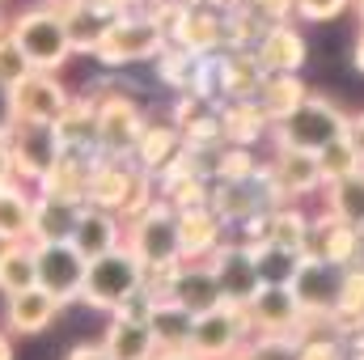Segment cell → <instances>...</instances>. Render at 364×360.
Wrapping results in <instances>:
<instances>
[{
    "instance_id": "6da1fadb",
    "label": "cell",
    "mask_w": 364,
    "mask_h": 360,
    "mask_svg": "<svg viewBox=\"0 0 364 360\" xmlns=\"http://www.w3.org/2000/svg\"><path fill=\"white\" fill-rule=\"evenodd\" d=\"M170 43V34L144 13V9H127V13H114L97 43H93V60L106 64V68H123V64H140V60H157L161 47Z\"/></svg>"
},
{
    "instance_id": "7a4b0ae2",
    "label": "cell",
    "mask_w": 364,
    "mask_h": 360,
    "mask_svg": "<svg viewBox=\"0 0 364 360\" xmlns=\"http://www.w3.org/2000/svg\"><path fill=\"white\" fill-rule=\"evenodd\" d=\"M9 38L21 47V55L30 60L34 73H60V68L77 55V51H73V38H68V26H64L47 4H34V9L13 13Z\"/></svg>"
},
{
    "instance_id": "3957f363",
    "label": "cell",
    "mask_w": 364,
    "mask_h": 360,
    "mask_svg": "<svg viewBox=\"0 0 364 360\" xmlns=\"http://www.w3.org/2000/svg\"><path fill=\"white\" fill-rule=\"evenodd\" d=\"M123 246L140 259V268H178L182 250H178V212L157 195V203H149L140 216L123 221Z\"/></svg>"
},
{
    "instance_id": "277c9868",
    "label": "cell",
    "mask_w": 364,
    "mask_h": 360,
    "mask_svg": "<svg viewBox=\"0 0 364 360\" xmlns=\"http://www.w3.org/2000/svg\"><path fill=\"white\" fill-rule=\"evenodd\" d=\"M339 136H348V115H343L331 97H322V93H309L288 119L272 123L275 149H305V153H318V149H326V144L339 140Z\"/></svg>"
},
{
    "instance_id": "5b68a950",
    "label": "cell",
    "mask_w": 364,
    "mask_h": 360,
    "mask_svg": "<svg viewBox=\"0 0 364 360\" xmlns=\"http://www.w3.org/2000/svg\"><path fill=\"white\" fill-rule=\"evenodd\" d=\"M140 284H144L140 259H136L127 246H114V250L90 259L85 284H81V297H77V301H85L90 309H97V314H110V309L123 305L132 292H140Z\"/></svg>"
},
{
    "instance_id": "8992f818",
    "label": "cell",
    "mask_w": 364,
    "mask_h": 360,
    "mask_svg": "<svg viewBox=\"0 0 364 360\" xmlns=\"http://www.w3.org/2000/svg\"><path fill=\"white\" fill-rule=\"evenodd\" d=\"M250 335H255V331H250L246 305L220 301L216 309L195 314V322H191V352L199 360H229L246 348Z\"/></svg>"
},
{
    "instance_id": "52a82bcc",
    "label": "cell",
    "mask_w": 364,
    "mask_h": 360,
    "mask_svg": "<svg viewBox=\"0 0 364 360\" xmlns=\"http://www.w3.org/2000/svg\"><path fill=\"white\" fill-rule=\"evenodd\" d=\"M93 106H97V153L102 157H132V149L149 123L144 110L123 90L93 93Z\"/></svg>"
},
{
    "instance_id": "ba28073f",
    "label": "cell",
    "mask_w": 364,
    "mask_h": 360,
    "mask_svg": "<svg viewBox=\"0 0 364 360\" xmlns=\"http://www.w3.org/2000/svg\"><path fill=\"white\" fill-rule=\"evenodd\" d=\"M85 268H90V259L73 242H34V275H38V288H47L60 305H68V301L81 297Z\"/></svg>"
},
{
    "instance_id": "9c48e42d",
    "label": "cell",
    "mask_w": 364,
    "mask_h": 360,
    "mask_svg": "<svg viewBox=\"0 0 364 360\" xmlns=\"http://www.w3.org/2000/svg\"><path fill=\"white\" fill-rule=\"evenodd\" d=\"M68 102H73V93L64 90L60 73H26L9 90L13 123H55Z\"/></svg>"
},
{
    "instance_id": "30bf717a",
    "label": "cell",
    "mask_w": 364,
    "mask_h": 360,
    "mask_svg": "<svg viewBox=\"0 0 364 360\" xmlns=\"http://www.w3.org/2000/svg\"><path fill=\"white\" fill-rule=\"evenodd\" d=\"M288 288H292V297H296V305H301L305 318H331V309L339 305L343 268L301 255V259H296V271H292V280H288Z\"/></svg>"
},
{
    "instance_id": "8fae6325",
    "label": "cell",
    "mask_w": 364,
    "mask_h": 360,
    "mask_svg": "<svg viewBox=\"0 0 364 360\" xmlns=\"http://www.w3.org/2000/svg\"><path fill=\"white\" fill-rule=\"evenodd\" d=\"M263 179L275 203H296L314 191H322V174H318V157L305 149H275V157L263 166Z\"/></svg>"
},
{
    "instance_id": "7c38bea8",
    "label": "cell",
    "mask_w": 364,
    "mask_h": 360,
    "mask_svg": "<svg viewBox=\"0 0 364 360\" xmlns=\"http://www.w3.org/2000/svg\"><path fill=\"white\" fill-rule=\"evenodd\" d=\"M208 268L216 275V284H220V297L229 301V305H246L255 292H259V284H263V275H259V263H255V250L246 246V242H220L212 255H208Z\"/></svg>"
},
{
    "instance_id": "4fadbf2b",
    "label": "cell",
    "mask_w": 364,
    "mask_h": 360,
    "mask_svg": "<svg viewBox=\"0 0 364 360\" xmlns=\"http://www.w3.org/2000/svg\"><path fill=\"white\" fill-rule=\"evenodd\" d=\"M246 318L255 335H288L301 344V305L288 284H259V292L246 301Z\"/></svg>"
},
{
    "instance_id": "5bb4252c",
    "label": "cell",
    "mask_w": 364,
    "mask_h": 360,
    "mask_svg": "<svg viewBox=\"0 0 364 360\" xmlns=\"http://www.w3.org/2000/svg\"><path fill=\"white\" fill-rule=\"evenodd\" d=\"M9 153H13V174L21 182H34L47 174V166L60 157V140L51 123H13L9 132Z\"/></svg>"
},
{
    "instance_id": "9a60e30c",
    "label": "cell",
    "mask_w": 364,
    "mask_h": 360,
    "mask_svg": "<svg viewBox=\"0 0 364 360\" xmlns=\"http://www.w3.org/2000/svg\"><path fill=\"white\" fill-rule=\"evenodd\" d=\"M275 199L272 191H267V179H263V170H259V179H242V182H212V195H208V208L229 225V229H237V225H246L250 216H259V212H267Z\"/></svg>"
},
{
    "instance_id": "2e32d148",
    "label": "cell",
    "mask_w": 364,
    "mask_h": 360,
    "mask_svg": "<svg viewBox=\"0 0 364 360\" xmlns=\"http://www.w3.org/2000/svg\"><path fill=\"white\" fill-rule=\"evenodd\" d=\"M301 255L335 263V268H352V263H360V233H356V225L322 212V216L309 221V238H305Z\"/></svg>"
},
{
    "instance_id": "e0dca14e",
    "label": "cell",
    "mask_w": 364,
    "mask_h": 360,
    "mask_svg": "<svg viewBox=\"0 0 364 360\" xmlns=\"http://www.w3.org/2000/svg\"><path fill=\"white\" fill-rule=\"evenodd\" d=\"M140 179L136 162L132 157H93L90 166V186H85V203L93 208H106V212H119L132 195V186Z\"/></svg>"
},
{
    "instance_id": "ac0fdd59",
    "label": "cell",
    "mask_w": 364,
    "mask_h": 360,
    "mask_svg": "<svg viewBox=\"0 0 364 360\" xmlns=\"http://www.w3.org/2000/svg\"><path fill=\"white\" fill-rule=\"evenodd\" d=\"M60 301L47 292V288H38V284H30V288H21V292H13V297H4V331L9 335H43L55 318H60Z\"/></svg>"
},
{
    "instance_id": "d6986e66",
    "label": "cell",
    "mask_w": 364,
    "mask_h": 360,
    "mask_svg": "<svg viewBox=\"0 0 364 360\" xmlns=\"http://www.w3.org/2000/svg\"><path fill=\"white\" fill-rule=\"evenodd\" d=\"M170 43L191 55H216L225 47V13L212 4H186L178 26L170 30Z\"/></svg>"
},
{
    "instance_id": "ffe728a7",
    "label": "cell",
    "mask_w": 364,
    "mask_h": 360,
    "mask_svg": "<svg viewBox=\"0 0 364 360\" xmlns=\"http://www.w3.org/2000/svg\"><path fill=\"white\" fill-rule=\"evenodd\" d=\"M263 77H267V68L259 64L255 47H229L225 55L216 51V102L255 97Z\"/></svg>"
},
{
    "instance_id": "44dd1931",
    "label": "cell",
    "mask_w": 364,
    "mask_h": 360,
    "mask_svg": "<svg viewBox=\"0 0 364 360\" xmlns=\"http://www.w3.org/2000/svg\"><path fill=\"white\" fill-rule=\"evenodd\" d=\"M170 297L178 301L182 309H191V314H208V309H216L225 301L216 275L208 268V259H182L174 268V280H170Z\"/></svg>"
},
{
    "instance_id": "7402d4cb",
    "label": "cell",
    "mask_w": 364,
    "mask_h": 360,
    "mask_svg": "<svg viewBox=\"0 0 364 360\" xmlns=\"http://www.w3.org/2000/svg\"><path fill=\"white\" fill-rule=\"evenodd\" d=\"M255 55L267 73H301L305 68V34L288 21H267V30L255 43Z\"/></svg>"
},
{
    "instance_id": "603a6c76",
    "label": "cell",
    "mask_w": 364,
    "mask_h": 360,
    "mask_svg": "<svg viewBox=\"0 0 364 360\" xmlns=\"http://www.w3.org/2000/svg\"><path fill=\"white\" fill-rule=\"evenodd\" d=\"M97 153H73V149H60V157L47 166V174L34 182L38 195H55V199H73V203H85V186H90V166Z\"/></svg>"
},
{
    "instance_id": "cb8c5ba5",
    "label": "cell",
    "mask_w": 364,
    "mask_h": 360,
    "mask_svg": "<svg viewBox=\"0 0 364 360\" xmlns=\"http://www.w3.org/2000/svg\"><path fill=\"white\" fill-rule=\"evenodd\" d=\"M68 242H73L85 259H97V255L123 246V221H119V212H106V208L85 203L81 216H77V225H73V238H68Z\"/></svg>"
},
{
    "instance_id": "d4e9b609",
    "label": "cell",
    "mask_w": 364,
    "mask_h": 360,
    "mask_svg": "<svg viewBox=\"0 0 364 360\" xmlns=\"http://www.w3.org/2000/svg\"><path fill=\"white\" fill-rule=\"evenodd\" d=\"M225 233H229V225H225L208 203L178 212V250H182V259H208V255L225 242Z\"/></svg>"
},
{
    "instance_id": "484cf974",
    "label": "cell",
    "mask_w": 364,
    "mask_h": 360,
    "mask_svg": "<svg viewBox=\"0 0 364 360\" xmlns=\"http://www.w3.org/2000/svg\"><path fill=\"white\" fill-rule=\"evenodd\" d=\"M182 157V132L174 123H144V132H140V140H136V149H132V162H136V170H144V174H166L174 162Z\"/></svg>"
},
{
    "instance_id": "4316f807",
    "label": "cell",
    "mask_w": 364,
    "mask_h": 360,
    "mask_svg": "<svg viewBox=\"0 0 364 360\" xmlns=\"http://www.w3.org/2000/svg\"><path fill=\"white\" fill-rule=\"evenodd\" d=\"M55 127V140L60 149H73V153H97V106H93V93H73V102L60 110V119L51 123Z\"/></svg>"
},
{
    "instance_id": "83f0119b",
    "label": "cell",
    "mask_w": 364,
    "mask_h": 360,
    "mask_svg": "<svg viewBox=\"0 0 364 360\" xmlns=\"http://www.w3.org/2000/svg\"><path fill=\"white\" fill-rule=\"evenodd\" d=\"M220 140L225 144H246L255 149L263 136H272V119L263 115V106L255 97H237V102H220Z\"/></svg>"
},
{
    "instance_id": "f1b7e54d",
    "label": "cell",
    "mask_w": 364,
    "mask_h": 360,
    "mask_svg": "<svg viewBox=\"0 0 364 360\" xmlns=\"http://www.w3.org/2000/svg\"><path fill=\"white\" fill-rule=\"evenodd\" d=\"M85 203L73 199H55V195H38L34 191V212H30V242H68L73 225L81 216Z\"/></svg>"
},
{
    "instance_id": "f546056e",
    "label": "cell",
    "mask_w": 364,
    "mask_h": 360,
    "mask_svg": "<svg viewBox=\"0 0 364 360\" xmlns=\"http://www.w3.org/2000/svg\"><path fill=\"white\" fill-rule=\"evenodd\" d=\"M102 348L110 352V360H153L157 356V339H153L149 322L119 318V314H110L106 335H102Z\"/></svg>"
},
{
    "instance_id": "4dcf8cb0",
    "label": "cell",
    "mask_w": 364,
    "mask_h": 360,
    "mask_svg": "<svg viewBox=\"0 0 364 360\" xmlns=\"http://www.w3.org/2000/svg\"><path fill=\"white\" fill-rule=\"evenodd\" d=\"M191 322H195V314L182 309L174 297L153 301L149 331H153V339H157V352H182V348H191Z\"/></svg>"
},
{
    "instance_id": "1f68e13d",
    "label": "cell",
    "mask_w": 364,
    "mask_h": 360,
    "mask_svg": "<svg viewBox=\"0 0 364 360\" xmlns=\"http://www.w3.org/2000/svg\"><path fill=\"white\" fill-rule=\"evenodd\" d=\"M305 97H309V85L301 81V73H267L263 85H259V93H255V102L263 106V115H267L272 123L288 119Z\"/></svg>"
},
{
    "instance_id": "d6a6232c",
    "label": "cell",
    "mask_w": 364,
    "mask_h": 360,
    "mask_svg": "<svg viewBox=\"0 0 364 360\" xmlns=\"http://www.w3.org/2000/svg\"><path fill=\"white\" fill-rule=\"evenodd\" d=\"M305 238H309V216H305L296 203H272V208L263 212V242L301 255V250H305Z\"/></svg>"
},
{
    "instance_id": "836d02e7",
    "label": "cell",
    "mask_w": 364,
    "mask_h": 360,
    "mask_svg": "<svg viewBox=\"0 0 364 360\" xmlns=\"http://www.w3.org/2000/svg\"><path fill=\"white\" fill-rule=\"evenodd\" d=\"M30 212H34L30 182L13 179L9 186H0V242H30Z\"/></svg>"
},
{
    "instance_id": "e575fe53",
    "label": "cell",
    "mask_w": 364,
    "mask_h": 360,
    "mask_svg": "<svg viewBox=\"0 0 364 360\" xmlns=\"http://www.w3.org/2000/svg\"><path fill=\"white\" fill-rule=\"evenodd\" d=\"M38 284L34 275V242H0V297Z\"/></svg>"
},
{
    "instance_id": "d590c367",
    "label": "cell",
    "mask_w": 364,
    "mask_h": 360,
    "mask_svg": "<svg viewBox=\"0 0 364 360\" xmlns=\"http://www.w3.org/2000/svg\"><path fill=\"white\" fill-rule=\"evenodd\" d=\"M322 191H326V212L360 229L364 225V166L352 170V174H343V179L326 182Z\"/></svg>"
},
{
    "instance_id": "8d00e7d4",
    "label": "cell",
    "mask_w": 364,
    "mask_h": 360,
    "mask_svg": "<svg viewBox=\"0 0 364 360\" xmlns=\"http://www.w3.org/2000/svg\"><path fill=\"white\" fill-rule=\"evenodd\" d=\"M259 157L246 149V144H220L216 149V162H212V182H242V179H259Z\"/></svg>"
},
{
    "instance_id": "74e56055",
    "label": "cell",
    "mask_w": 364,
    "mask_h": 360,
    "mask_svg": "<svg viewBox=\"0 0 364 360\" xmlns=\"http://www.w3.org/2000/svg\"><path fill=\"white\" fill-rule=\"evenodd\" d=\"M314 157H318V174H322V186H326V182H335V179H343V174H352V170H360V166H364L360 153L352 149V140H348V136L331 140V144H326V149H318Z\"/></svg>"
},
{
    "instance_id": "f35d334b",
    "label": "cell",
    "mask_w": 364,
    "mask_h": 360,
    "mask_svg": "<svg viewBox=\"0 0 364 360\" xmlns=\"http://www.w3.org/2000/svg\"><path fill=\"white\" fill-rule=\"evenodd\" d=\"M250 250H255V263H259L263 284H288L292 271H296V259H301V255L279 250V246H272V242H259V246H250Z\"/></svg>"
},
{
    "instance_id": "ab89813d",
    "label": "cell",
    "mask_w": 364,
    "mask_h": 360,
    "mask_svg": "<svg viewBox=\"0 0 364 360\" xmlns=\"http://www.w3.org/2000/svg\"><path fill=\"white\" fill-rule=\"evenodd\" d=\"M242 360H296V339L288 335H250Z\"/></svg>"
},
{
    "instance_id": "60d3db41",
    "label": "cell",
    "mask_w": 364,
    "mask_h": 360,
    "mask_svg": "<svg viewBox=\"0 0 364 360\" xmlns=\"http://www.w3.org/2000/svg\"><path fill=\"white\" fill-rule=\"evenodd\" d=\"M26 73H34V68H30V60H26V55H21V47L4 34V38H0V85H4V90H13Z\"/></svg>"
},
{
    "instance_id": "b9f144b4",
    "label": "cell",
    "mask_w": 364,
    "mask_h": 360,
    "mask_svg": "<svg viewBox=\"0 0 364 360\" xmlns=\"http://www.w3.org/2000/svg\"><path fill=\"white\" fill-rule=\"evenodd\" d=\"M296 360H348V348L335 335H305L296 344Z\"/></svg>"
},
{
    "instance_id": "7bdbcfd3",
    "label": "cell",
    "mask_w": 364,
    "mask_h": 360,
    "mask_svg": "<svg viewBox=\"0 0 364 360\" xmlns=\"http://www.w3.org/2000/svg\"><path fill=\"white\" fill-rule=\"evenodd\" d=\"M343 9H352V0H292V17L301 21H335Z\"/></svg>"
},
{
    "instance_id": "ee69618b",
    "label": "cell",
    "mask_w": 364,
    "mask_h": 360,
    "mask_svg": "<svg viewBox=\"0 0 364 360\" xmlns=\"http://www.w3.org/2000/svg\"><path fill=\"white\" fill-rule=\"evenodd\" d=\"M339 305H343V309H364V263H352V268H343ZM339 305H335V309H339Z\"/></svg>"
},
{
    "instance_id": "f6af8a7d",
    "label": "cell",
    "mask_w": 364,
    "mask_h": 360,
    "mask_svg": "<svg viewBox=\"0 0 364 360\" xmlns=\"http://www.w3.org/2000/svg\"><path fill=\"white\" fill-rule=\"evenodd\" d=\"M263 21H288L292 17V0H246Z\"/></svg>"
},
{
    "instance_id": "bcb514c9",
    "label": "cell",
    "mask_w": 364,
    "mask_h": 360,
    "mask_svg": "<svg viewBox=\"0 0 364 360\" xmlns=\"http://www.w3.org/2000/svg\"><path fill=\"white\" fill-rule=\"evenodd\" d=\"M348 140H352V149L360 153V162H364V110L360 115H348Z\"/></svg>"
},
{
    "instance_id": "7dc6e473",
    "label": "cell",
    "mask_w": 364,
    "mask_h": 360,
    "mask_svg": "<svg viewBox=\"0 0 364 360\" xmlns=\"http://www.w3.org/2000/svg\"><path fill=\"white\" fill-rule=\"evenodd\" d=\"M68 360H110V352H106L102 344H77V348L68 352Z\"/></svg>"
},
{
    "instance_id": "c3c4849f",
    "label": "cell",
    "mask_w": 364,
    "mask_h": 360,
    "mask_svg": "<svg viewBox=\"0 0 364 360\" xmlns=\"http://www.w3.org/2000/svg\"><path fill=\"white\" fill-rule=\"evenodd\" d=\"M13 179H17V174H13V153H9V136H0V186H9Z\"/></svg>"
},
{
    "instance_id": "681fc988",
    "label": "cell",
    "mask_w": 364,
    "mask_h": 360,
    "mask_svg": "<svg viewBox=\"0 0 364 360\" xmlns=\"http://www.w3.org/2000/svg\"><path fill=\"white\" fill-rule=\"evenodd\" d=\"M13 132V106H9V90L0 85V136Z\"/></svg>"
},
{
    "instance_id": "f907efd6",
    "label": "cell",
    "mask_w": 364,
    "mask_h": 360,
    "mask_svg": "<svg viewBox=\"0 0 364 360\" xmlns=\"http://www.w3.org/2000/svg\"><path fill=\"white\" fill-rule=\"evenodd\" d=\"M352 64L364 73V21H360V30H356V43H352Z\"/></svg>"
},
{
    "instance_id": "816d5d0a",
    "label": "cell",
    "mask_w": 364,
    "mask_h": 360,
    "mask_svg": "<svg viewBox=\"0 0 364 360\" xmlns=\"http://www.w3.org/2000/svg\"><path fill=\"white\" fill-rule=\"evenodd\" d=\"M0 360H13V335L0 327Z\"/></svg>"
},
{
    "instance_id": "f5cc1de1",
    "label": "cell",
    "mask_w": 364,
    "mask_h": 360,
    "mask_svg": "<svg viewBox=\"0 0 364 360\" xmlns=\"http://www.w3.org/2000/svg\"><path fill=\"white\" fill-rule=\"evenodd\" d=\"M153 360H199V356H195L191 348H182V352H157Z\"/></svg>"
},
{
    "instance_id": "db71d44e",
    "label": "cell",
    "mask_w": 364,
    "mask_h": 360,
    "mask_svg": "<svg viewBox=\"0 0 364 360\" xmlns=\"http://www.w3.org/2000/svg\"><path fill=\"white\" fill-rule=\"evenodd\" d=\"M9 21H13V17H9V9H4V0H0V38L9 34Z\"/></svg>"
},
{
    "instance_id": "11a10c76",
    "label": "cell",
    "mask_w": 364,
    "mask_h": 360,
    "mask_svg": "<svg viewBox=\"0 0 364 360\" xmlns=\"http://www.w3.org/2000/svg\"><path fill=\"white\" fill-rule=\"evenodd\" d=\"M352 9H356V13H360V21H364V0H352Z\"/></svg>"
}]
</instances>
